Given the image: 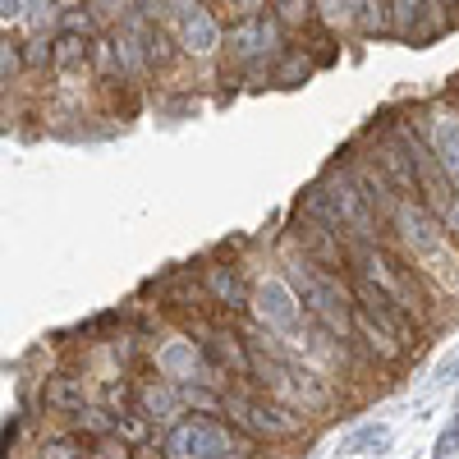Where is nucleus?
I'll use <instances>...</instances> for the list:
<instances>
[{"label": "nucleus", "mask_w": 459, "mask_h": 459, "mask_svg": "<svg viewBox=\"0 0 459 459\" xmlns=\"http://www.w3.org/2000/svg\"><path fill=\"white\" fill-rule=\"evenodd\" d=\"M350 272H359L363 281H372L409 322H413V317H428L423 281H418L413 266H409L400 253H391L386 244H350Z\"/></svg>", "instance_id": "nucleus-2"}, {"label": "nucleus", "mask_w": 459, "mask_h": 459, "mask_svg": "<svg viewBox=\"0 0 459 459\" xmlns=\"http://www.w3.org/2000/svg\"><path fill=\"white\" fill-rule=\"evenodd\" d=\"M23 74V42H10V37H0V83H10Z\"/></svg>", "instance_id": "nucleus-21"}, {"label": "nucleus", "mask_w": 459, "mask_h": 459, "mask_svg": "<svg viewBox=\"0 0 459 459\" xmlns=\"http://www.w3.org/2000/svg\"><path fill=\"white\" fill-rule=\"evenodd\" d=\"M129 5H134V0H88V10L101 14V19H125Z\"/></svg>", "instance_id": "nucleus-22"}, {"label": "nucleus", "mask_w": 459, "mask_h": 459, "mask_svg": "<svg viewBox=\"0 0 459 459\" xmlns=\"http://www.w3.org/2000/svg\"><path fill=\"white\" fill-rule=\"evenodd\" d=\"M322 184L331 188V203H335L344 239H350V244H381V230H386V225H381V216L372 212V203H368V194L359 188L354 170L344 166V161H331L326 175H322Z\"/></svg>", "instance_id": "nucleus-4"}, {"label": "nucleus", "mask_w": 459, "mask_h": 459, "mask_svg": "<svg viewBox=\"0 0 459 459\" xmlns=\"http://www.w3.org/2000/svg\"><path fill=\"white\" fill-rule=\"evenodd\" d=\"M285 281H290V290L299 294L303 313H308L313 322H322L344 344L354 340V294H350V281H344L340 272H326V266L294 253L285 262Z\"/></svg>", "instance_id": "nucleus-1"}, {"label": "nucleus", "mask_w": 459, "mask_h": 459, "mask_svg": "<svg viewBox=\"0 0 459 459\" xmlns=\"http://www.w3.org/2000/svg\"><path fill=\"white\" fill-rule=\"evenodd\" d=\"M248 308H253L257 326H262V331H272L276 340L299 335L303 317H308V313H303V303H299V294L290 290V281H285V276H272V281L253 285V294H248Z\"/></svg>", "instance_id": "nucleus-6"}, {"label": "nucleus", "mask_w": 459, "mask_h": 459, "mask_svg": "<svg viewBox=\"0 0 459 459\" xmlns=\"http://www.w3.org/2000/svg\"><path fill=\"white\" fill-rule=\"evenodd\" d=\"M391 32H400L404 42H423V37L441 32V23L432 19L428 0H391Z\"/></svg>", "instance_id": "nucleus-15"}, {"label": "nucleus", "mask_w": 459, "mask_h": 459, "mask_svg": "<svg viewBox=\"0 0 459 459\" xmlns=\"http://www.w3.org/2000/svg\"><path fill=\"white\" fill-rule=\"evenodd\" d=\"M235 455V432L221 418H184L166 437V459H230Z\"/></svg>", "instance_id": "nucleus-5"}, {"label": "nucleus", "mask_w": 459, "mask_h": 459, "mask_svg": "<svg viewBox=\"0 0 459 459\" xmlns=\"http://www.w3.org/2000/svg\"><path fill=\"white\" fill-rule=\"evenodd\" d=\"M79 450H83V441L65 428V432H56V437H42V446H37V459H83Z\"/></svg>", "instance_id": "nucleus-19"}, {"label": "nucleus", "mask_w": 459, "mask_h": 459, "mask_svg": "<svg viewBox=\"0 0 459 459\" xmlns=\"http://www.w3.org/2000/svg\"><path fill=\"white\" fill-rule=\"evenodd\" d=\"M290 239H294L299 257H308V262L326 266V272H340V276L350 272V239H344L340 230H331V225H322V221H313V216L294 212Z\"/></svg>", "instance_id": "nucleus-7"}, {"label": "nucleus", "mask_w": 459, "mask_h": 459, "mask_svg": "<svg viewBox=\"0 0 459 459\" xmlns=\"http://www.w3.org/2000/svg\"><path fill=\"white\" fill-rule=\"evenodd\" d=\"M0 37H5V32H0Z\"/></svg>", "instance_id": "nucleus-27"}, {"label": "nucleus", "mask_w": 459, "mask_h": 459, "mask_svg": "<svg viewBox=\"0 0 459 459\" xmlns=\"http://www.w3.org/2000/svg\"><path fill=\"white\" fill-rule=\"evenodd\" d=\"M359 14V28L368 32V37H377V32H391V0H359L354 5Z\"/></svg>", "instance_id": "nucleus-18"}, {"label": "nucleus", "mask_w": 459, "mask_h": 459, "mask_svg": "<svg viewBox=\"0 0 459 459\" xmlns=\"http://www.w3.org/2000/svg\"><path fill=\"white\" fill-rule=\"evenodd\" d=\"M42 404H47V413H79V409H88L92 404L88 400V381L74 377V372L47 377L42 381Z\"/></svg>", "instance_id": "nucleus-14"}, {"label": "nucleus", "mask_w": 459, "mask_h": 459, "mask_svg": "<svg viewBox=\"0 0 459 459\" xmlns=\"http://www.w3.org/2000/svg\"><path fill=\"white\" fill-rule=\"evenodd\" d=\"M428 143H432V152H437V161H441L450 188L459 194V110H432Z\"/></svg>", "instance_id": "nucleus-12"}, {"label": "nucleus", "mask_w": 459, "mask_h": 459, "mask_svg": "<svg viewBox=\"0 0 459 459\" xmlns=\"http://www.w3.org/2000/svg\"><path fill=\"white\" fill-rule=\"evenodd\" d=\"M5 23H23V0H0V28Z\"/></svg>", "instance_id": "nucleus-23"}, {"label": "nucleus", "mask_w": 459, "mask_h": 459, "mask_svg": "<svg viewBox=\"0 0 459 459\" xmlns=\"http://www.w3.org/2000/svg\"><path fill=\"white\" fill-rule=\"evenodd\" d=\"M221 404L230 413V423L253 441H285V437L303 432V413H294L276 395H262V391H248V386H225Z\"/></svg>", "instance_id": "nucleus-3"}, {"label": "nucleus", "mask_w": 459, "mask_h": 459, "mask_svg": "<svg viewBox=\"0 0 459 459\" xmlns=\"http://www.w3.org/2000/svg\"><path fill=\"white\" fill-rule=\"evenodd\" d=\"M23 69H51V37L32 32L23 42Z\"/></svg>", "instance_id": "nucleus-20"}, {"label": "nucleus", "mask_w": 459, "mask_h": 459, "mask_svg": "<svg viewBox=\"0 0 459 459\" xmlns=\"http://www.w3.org/2000/svg\"><path fill=\"white\" fill-rule=\"evenodd\" d=\"M69 432L74 437H88V441H101V437H115L120 432V418H115L106 404H88V409H79V413H69Z\"/></svg>", "instance_id": "nucleus-16"}, {"label": "nucleus", "mask_w": 459, "mask_h": 459, "mask_svg": "<svg viewBox=\"0 0 459 459\" xmlns=\"http://www.w3.org/2000/svg\"><path fill=\"white\" fill-rule=\"evenodd\" d=\"M179 386L175 381H147L134 395V413L147 418V423H179Z\"/></svg>", "instance_id": "nucleus-13"}, {"label": "nucleus", "mask_w": 459, "mask_h": 459, "mask_svg": "<svg viewBox=\"0 0 459 459\" xmlns=\"http://www.w3.org/2000/svg\"><path fill=\"white\" fill-rule=\"evenodd\" d=\"M225 65L235 69H262V14H239L235 28L221 37Z\"/></svg>", "instance_id": "nucleus-11"}, {"label": "nucleus", "mask_w": 459, "mask_h": 459, "mask_svg": "<svg viewBox=\"0 0 459 459\" xmlns=\"http://www.w3.org/2000/svg\"><path fill=\"white\" fill-rule=\"evenodd\" d=\"M203 272V285H207V294H212V303L221 313H244L248 308V285L239 281V266L235 262H212V266H198Z\"/></svg>", "instance_id": "nucleus-10"}, {"label": "nucleus", "mask_w": 459, "mask_h": 459, "mask_svg": "<svg viewBox=\"0 0 459 459\" xmlns=\"http://www.w3.org/2000/svg\"><path fill=\"white\" fill-rule=\"evenodd\" d=\"M441 225H446V235H450V239L459 244V198H455V203H450V207L441 212Z\"/></svg>", "instance_id": "nucleus-24"}, {"label": "nucleus", "mask_w": 459, "mask_h": 459, "mask_svg": "<svg viewBox=\"0 0 459 459\" xmlns=\"http://www.w3.org/2000/svg\"><path fill=\"white\" fill-rule=\"evenodd\" d=\"M166 19L175 23V42L188 51V56H216L221 51V28L212 19V10L203 0H166Z\"/></svg>", "instance_id": "nucleus-8"}, {"label": "nucleus", "mask_w": 459, "mask_h": 459, "mask_svg": "<svg viewBox=\"0 0 459 459\" xmlns=\"http://www.w3.org/2000/svg\"><path fill=\"white\" fill-rule=\"evenodd\" d=\"M391 230L404 239L409 253H432L441 244V216L418 198H400V207L391 216Z\"/></svg>", "instance_id": "nucleus-9"}, {"label": "nucleus", "mask_w": 459, "mask_h": 459, "mask_svg": "<svg viewBox=\"0 0 459 459\" xmlns=\"http://www.w3.org/2000/svg\"><path fill=\"white\" fill-rule=\"evenodd\" d=\"M88 51H92V37L60 32V37H51V69H56V74L88 69Z\"/></svg>", "instance_id": "nucleus-17"}, {"label": "nucleus", "mask_w": 459, "mask_h": 459, "mask_svg": "<svg viewBox=\"0 0 459 459\" xmlns=\"http://www.w3.org/2000/svg\"><path fill=\"white\" fill-rule=\"evenodd\" d=\"M446 5H455V10H459V0H446Z\"/></svg>", "instance_id": "nucleus-26"}, {"label": "nucleus", "mask_w": 459, "mask_h": 459, "mask_svg": "<svg viewBox=\"0 0 459 459\" xmlns=\"http://www.w3.org/2000/svg\"><path fill=\"white\" fill-rule=\"evenodd\" d=\"M437 459H459V428L441 437V450H437Z\"/></svg>", "instance_id": "nucleus-25"}]
</instances>
